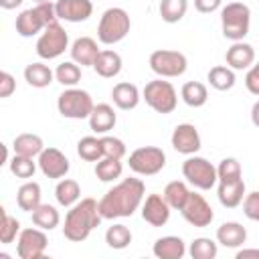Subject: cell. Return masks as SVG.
<instances>
[{
  "instance_id": "7402d4cb",
  "label": "cell",
  "mask_w": 259,
  "mask_h": 259,
  "mask_svg": "<svg viewBox=\"0 0 259 259\" xmlns=\"http://www.w3.org/2000/svg\"><path fill=\"white\" fill-rule=\"evenodd\" d=\"M152 253L158 259H182L186 255V245H184V241L180 237L166 235V237H160L154 243Z\"/></svg>"
},
{
  "instance_id": "44dd1931",
  "label": "cell",
  "mask_w": 259,
  "mask_h": 259,
  "mask_svg": "<svg viewBox=\"0 0 259 259\" xmlns=\"http://www.w3.org/2000/svg\"><path fill=\"white\" fill-rule=\"evenodd\" d=\"M117 115L109 103H97L89 115V127L95 134H107L109 130L115 127Z\"/></svg>"
},
{
  "instance_id": "7c38bea8",
  "label": "cell",
  "mask_w": 259,
  "mask_h": 259,
  "mask_svg": "<svg viewBox=\"0 0 259 259\" xmlns=\"http://www.w3.org/2000/svg\"><path fill=\"white\" fill-rule=\"evenodd\" d=\"M47 245H49V239L42 229L38 227L22 229L16 239V255L20 259H40L47 251Z\"/></svg>"
},
{
  "instance_id": "f907efd6",
  "label": "cell",
  "mask_w": 259,
  "mask_h": 259,
  "mask_svg": "<svg viewBox=\"0 0 259 259\" xmlns=\"http://www.w3.org/2000/svg\"><path fill=\"white\" fill-rule=\"evenodd\" d=\"M251 121H253V125L259 127V101H255L251 107Z\"/></svg>"
},
{
  "instance_id": "ba28073f",
  "label": "cell",
  "mask_w": 259,
  "mask_h": 259,
  "mask_svg": "<svg viewBox=\"0 0 259 259\" xmlns=\"http://www.w3.org/2000/svg\"><path fill=\"white\" fill-rule=\"evenodd\" d=\"M182 176L198 190H210L219 182L217 166H212L206 158L194 154L182 162Z\"/></svg>"
},
{
  "instance_id": "f1b7e54d",
  "label": "cell",
  "mask_w": 259,
  "mask_h": 259,
  "mask_svg": "<svg viewBox=\"0 0 259 259\" xmlns=\"http://www.w3.org/2000/svg\"><path fill=\"white\" fill-rule=\"evenodd\" d=\"M55 79V73L51 71L49 65L45 63H30L26 65L24 69V81L30 85V87H36V89H42V87H49Z\"/></svg>"
},
{
  "instance_id": "3957f363",
  "label": "cell",
  "mask_w": 259,
  "mask_h": 259,
  "mask_svg": "<svg viewBox=\"0 0 259 259\" xmlns=\"http://www.w3.org/2000/svg\"><path fill=\"white\" fill-rule=\"evenodd\" d=\"M59 20L57 18V10H55V4L49 0V2H40V4H34L32 8L28 10H22L18 16H16V32L24 38L28 36H34L38 32H42L51 22Z\"/></svg>"
},
{
  "instance_id": "c3c4849f",
  "label": "cell",
  "mask_w": 259,
  "mask_h": 259,
  "mask_svg": "<svg viewBox=\"0 0 259 259\" xmlns=\"http://www.w3.org/2000/svg\"><path fill=\"white\" fill-rule=\"evenodd\" d=\"M235 257H237V259H249V257L259 259V249H239Z\"/></svg>"
},
{
  "instance_id": "ffe728a7",
  "label": "cell",
  "mask_w": 259,
  "mask_h": 259,
  "mask_svg": "<svg viewBox=\"0 0 259 259\" xmlns=\"http://www.w3.org/2000/svg\"><path fill=\"white\" fill-rule=\"evenodd\" d=\"M247 241V229L237 221H227L217 229V243L229 249H239Z\"/></svg>"
},
{
  "instance_id": "d590c367",
  "label": "cell",
  "mask_w": 259,
  "mask_h": 259,
  "mask_svg": "<svg viewBox=\"0 0 259 259\" xmlns=\"http://www.w3.org/2000/svg\"><path fill=\"white\" fill-rule=\"evenodd\" d=\"M123 172V164L121 160H115V158H101L99 162H95V176L101 180V182H113L121 176Z\"/></svg>"
},
{
  "instance_id": "8992f818",
  "label": "cell",
  "mask_w": 259,
  "mask_h": 259,
  "mask_svg": "<svg viewBox=\"0 0 259 259\" xmlns=\"http://www.w3.org/2000/svg\"><path fill=\"white\" fill-rule=\"evenodd\" d=\"M142 99L156 111V113H172L178 105V95L176 89L170 81H164V77L148 81L144 91H142Z\"/></svg>"
},
{
  "instance_id": "30bf717a",
  "label": "cell",
  "mask_w": 259,
  "mask_h": 259,
  "mask_svg": "<svg viewBox=\"0 0 259 259\" xmlns=\"http://www.w3.org/2000/svg\"><path fill=\"white\" fill-rule=\"evenodd\" d=\"M127 164L130 170L140 176H154L166 166V154L158 146H142L130 154Z\"/></svg>"
},
{
  "instance_id": "4fadbf2b",
  "label": "cell",
  "mask_w": 259,
  "mask_h": 259,
  "mask_svg": "<svg viewBox=\"0 0 259 259\" xmlns=\"http://www.w3.org/2000/svg\"><path fill=\"white\" fill-rule=\"evenodd\" d=\"M180 212H182V217H184V221H186L188 225L198 227V229L208 227V225L212 223V219H214V212H212L210 204H208L206 198H204L202 194H198V192H190V194H188V198H186L184 206L180 208Z\"/></svg>"
},
{
  "instance_id": "5bb4252c",
  "label": "cell",
  "mask_w": 259,
  "mask_h": 259,
  "mask_svg": "<svg viewBox=\"0 0 259 259\" xmlns=\"http://www.w3.org/2000/svg\"><path fill=\"white\" fill-rule=\"evenodd\" d=\"M38 168L47 178L61 180L67 176L71 164H69V158L59 148H45L38 156Z\"/></svg>"
},
{
  "instance_id": "d4e9b609",
  "label": "cell",
  "mask_w": 259,
  "mask_h": 259,
  "mask_svg": "<svg viewBox=\"0 0 259 259\" xmlns=\"http://www.w3.org/2000/svg\"><path fill=\"white\" fill-rule=\"evenodd\" d=\"M121 65H123V63H121L119 53H115V51H111V49H105V51H101V53L97 55V59H95V63H93V71H95L99 77H103V79H111V77L119 75Z\"/></svg>"
},
{
  "instance_id": "e575fe53",
  "label": "cell",
  "mask_w": 259,
  "mask_h": 259,
  "mask_svg": "<svg viewBox=\"0 0 259 259\" xmlns=\"http://www.w3.org/2000/svg\"><path fill=\"white\" fill-rule=\"evenodd\" d=\"M188 194H190V190H188V186H186L182 180H172V182H168V184L164 186V192H162V196L166 198V202L170 204V208H176V210H180V208L184 206Z\"/></svg>"
},
{
  "instance_id": "277c9868",
  "label": "cell",
  "mask_w": 259,
  "mask_h": 259,
  "mask_svg": "<svg viewBox=\"0 0 259 259\" xmlns=\"http://www.w3.org/2000/svg\"><path fill=\"white\" fill-rule=\"evenodd\" d=\"M221 26L225 38L237 42L249 34L251 26V10L243 2H229L221 8Z\"/></svg>"
},
{
  "instance_id": "ee69618b",
  "label": "cell",
  "mask_w": 259,
  "mask_h": 259,
  "mask_svg": "<svg viewBox=\"0 0 259 259\" xmlns=\"http://www.w3.org/2000/svg\"><path fill=\"white\" fill-rule=\"evenodd\" d=\"M243 212H245L247 219L259 223V190L245 194V198H243Z\"/></svg>"
},
{
  "instance_id": "83f0119b",
  "label": "cell",
  "mask_w": 259,
  "mask_h": 259,
  "mask_svg": "<svg viewBox=\"0 0 259 259\" xmlns=\"http://www.w3.org/2000/svg\"><path fill=\"white\" fill-rule=\"evenodd\" d=\"M79 196H81V186L77 180L73 178H61L55 186V198L61 206L65 208H71L75 202H79Z\"/></svg>"
},
{
  "instance_id": "681fc988",
  "label": "cell",
  "mask_w": 259,
  "mask_h": 259,
  "mask_svg": "<svg viewBox=\"0 0 259 259\" xmlns=\"http://www.w3.org/2000/svg\"><path fill=\"white\" fill-rule=\"evenodd\" d=\"M22 2H24V0H0V6H2L4 10H12V8H18Z\"/></svg>"
},
{
  "instance_id": "4dcf8cb0",
  "label": "cell",
  "mask_w": 259,
  "mask_h": 259,
  "mask_svg": "<svg viewBox=\"0 0 259 259\" xmlns=\"http://www.w3.org/2000/svg\"><path fill=\"white\" fill-rule=\"evenodd\" d=\"M180 97L190 107H202L208 101V89L200 81H186L180 89Z\"/></svg>"
},
{
  "instance_id": "d6986e66",
  "label": "cell",
  "mask_w": 259,
  "mask_h": 259,
  "mask_svg": "<svg viewBox=\"0 0 259 259\" xmlns=\"http://www.w3.org/2000/svg\"><path fill=\"white\" fill-rule=\"evenodd\" d=\"M69 51H71V61H75L81 67H93L97 55L101 53L97 49V40L91 36H79L77 40H73Z\"/></svg>"
},
{
  "instance_id": "ac0fdd59",
  "label": "cell",
  "mask_w": 259,
  "mask_h": 259,
  "mask_svg": "<svg viewBox=\"0 0 259 259\" xmlns=\"http://www.w3.org/2000/svg\"><path fill=\"white\" fill-rule=\"evenodd\" d=\"M225 61H227V65H229L233 71L249 69V67L255 63V49H253L249 42H245V40H237V42H233V45L227 49Z\"/></svg>"
},
{
  "instance_id": "816d5d0a",
  "label": "cell",
  "mask_w": 259,
  "mask_h": 259,
  "mask_svg": "<svg viewBox=\"0 0 259 259\" xmlns=\"http://www.w3.org/2000/svg\"><path fill=\"white\" fill-rule=\"evenodd\" d=\"M34 2H36V4H40V2H49V0H34Z\"/></svg>"
},
{
  "instance_id": "5b68a950",
  "label": "cell",
  "mask_w": 259,
  "mask_h": 259,
  "mask_svg": "<svg viewBox=\"0 0 259 259\" xmlns=\"http://www.w3.org/2000/svg\"><path fill=\"white\" fill-rule=\"evenodd\" d=\"M130 28H132L130 14L123 8L113 6L101 14V20L97 26V38L103 45H115L127 36Z\"/></svg>"
},
{
  "instance_id": "7a4b0ae2",
  "label": "cell",
  "mask_w": 259,
  "mask_h": 259,
  "mask_svg": "<svg viewBox=\"0 0 259 259\" xmlns=\"http://www.w3.org/2000/svg\"><path fill=\"white\" fill-rule=\"evenodd\" d=\"M101 219L103 217L99 212V202L95 198H83L75 202L65 214L63 235L73 243H81L91 235L95 227H99Z\"/></svg>"
},
{
  "instance_id": "8fae6325",
  "label": "cell",
  "mask_w": 259,
  "mask_h": 259,
  "mask_svg": "<svg viewBox=\"0 0 259 259\" xmlns=\"http://www.w3.org/2000/svg\"><path fill=\"white\" fill-rule=\"evenodd\" d=\"M188 67V59L180 51H170V49H158L150 55V69L164 79L180 77Z\"/></svg>"
},
{
  "instance_id": "2e32d148",
  "label": "cell",
  "mask_w": 259,
  "mask_h": 259,
  "mask_svg": "<svg viewBox=\"0 0 259 259\" xmlns=\"http://www.w3.org/2000/svg\"><path fill=\"white\" fill-rule=\"evenodd\" d=\"M170 210L162 194H148L142 202V219L152 227H164L170 221Z\"/></svg>"
},
{
  "instance_id": "cb8c5ba5",
  "label": "cell",
  "mask_w": 259,
  "mask_h": 259,
  "mask_svg": "<svg viewBox=\"0 0 259 259\" xmlns=\"http://www.w3.org/2000/svg\"><path fill=\"white\" fill-rule=\"evenodd\" d=\"M217 196H219V202L225 208H237L239 204H243V198H245V182H243V178L235 180V182H219Z\"/></svg>"
},
{
  "instance_id": "60d3db41",
  "label": "cell",
  "mask_w": 259,
  "mask_h": 259,
  "mask_svg": "<svg viewBox=\"0 0 259 259\" xmlns=\"http://www.w3.org/2000/svg\"><path fill=\"white\" fill-rule=\"evenodd\" d=\"M217 176H219V182H235V180H241L243 170H241L239 160L237 158H225V160H221V164L217 166Z\"/></svg>"
},
{
  "instance_id": "f6af8a7d",
  "label": "cell",
  "mask_w": 259,
  "mask_h": 259,
  "mask_svg": "<svg viewBox=\"0 0 259 259\" xmlns=\"http://www.w3.org/2000/svg\"><path fill=\"white\" fill-rule=\"evenodd\" d=\"M245 87L251 95H257L259 97V63L251 65L247 69V75H245Z\"/></svg>"
},
{
  "instance_id": "7bdbcfd3",
  "label": "cell",
  "mask_w": 259,
  "mask_h": 259,
  "mask_svg": "<svg viewBox=\"0 0 259 259\" xmlns=\"http://www.w3.org/2000/svg\"><path fill=\"white\" fill-rule=\"evenodd\" d=\"M101 148H103V156L105 158H115V160H121L125 156V144L115 138V136H103L101 138Z\"/></svg>"
},
{
  "instance_id": "6da1fadb",
  "label": "cell",
  "mask_w": 259,
  "mask_h": 259,
  "mask_svg": "<svg viewBox=\"0 0 259 259\" xmlns=\"http://www.w3.org/2000/svg\"><path fill=\"white\" fill-rule=\"evenodd\" d=\"M144 196H146V184L140 178H123L101 196L99 212L103 219L132 217L142 206Z\"/></svg>"
},
{
  "instance_id": "b9f144b4",
  "label": "cell",
  "mask_w": 259,
  "mask_h": 259,
  "mask_svg": "<svg viewBox=\"0 0 259 259\" xmlns=\"http://www.w3.org/2000/svg\"><path fill=\"white\" fill-rule=\"evenodd\" d=\"M20 231H22L20 223L2 208V225H0V241H2V245H10L12 241H16Z\"/></svg>"
},
{
  "instance_id": "484cf974",
  "label": "cell",
  "mask_w": 259,
  "mask_h": 259,
  "mask_svg": "<svg viewBox=\"0 0 259 259\" xmlns=\"http://www.w3.org/2000/svg\"><path fill=\"white\" fill-rule=\"evenodd\" d=\"M12 148H14V154L28 156V158H38L40 152L45 150V142L38 134H20V136L14 138Z\"/></svg>"
},
{
  "instance_id": "f35d334b",
  "label": "cell",
  "mask_w": 259,
  "mask_h": 259,
  "mask_svg": "<svg viewBox=\"0 0 259 259\" xmlns=\"http://www.w3.org/2000/svg\"><path fill=\"white\" fill-rule=\"evenodd\" d=\"M8 166H10V172L16 176V178H32L34 172H36V162L34 158H28V156H20V154H14L10 160H8Z\"/></svg>"
},
{
  "instance_id": "8d00e7d4",
  "label": "cell",
  "mask_w": 259,
  "mask_h": 259,
  "mask_svg": "<svg viewBox=\"0 0 259 259\" xmlns=\"http://www.w3.org/2000/svg\"><path fill=\"white\" fill-rule=\"evenodd\" d=\"M105 243H107V247L121 251L132 243V231L125 225L115 223L105 231Z\"/></svg>"
},
{
  "instance_id": "7dc6e473",
  "label": "cell",
  "mask_w": 259,
  "mask_h": 259,
  "mask_svg": "<svg viewBox=\"0 0 259 259\" xmlns=\"http://www.w3.org/2000/svg\"><path fill=\"white\" fill-rule=\"evenodd\" d=\"M223 4V0H194V8L202 14H210L214 10H219Z\"/></svg>"
},
{
  "instance_id": "74e56055",
  "label": "cell",
  "mask_w": 259,
  "mask_h": 259,
  "mask_svg": "<svg viewBox=\"0 0 259 259\" xmlns=\"http://www.w3.org/2000/svg\"><path fill=\"white\" fill-rule=\"evenodd\" d=\"M55 79L63 85V87H75L81 81V67L75 61H65L61 65H57L55 69Z\"/></svg>"
},
{
  "instance_id": "9a60e30c",
  "label": "cell",
  "mask_w": 259,
  "mask_h": 259,
  "mask_svg": "<svg viewBox=\"0 0 259 259\" xmlns=\"http://www.w3.org/2000/svg\"><path fill=\"white\" fill-rule=\"evenodd\" d=\"M170 142H172V148L184 156H192L200 150V134L192 123H178L172 132Z\"/></svg>"
},
{
  "instance_id": "4316f807",
  "label": "cell",
  "mask_w": 259,
  "mask_h": 259,
  "mask_svg": "<svg viewBox=\"0 0 259 259\" xmlns=\"http://www.w3.org/2000/svg\"><path fill=\"white\" fill-rule=\"evenodd\" d=\"M40 196H42L40 194V184L34 182V180H28V182H24L18 188V192H16V204H18L20 210L32 212L40 204Z\"/></svg>"
},
{
  "instance_id": "ab89813d",
  "label": "cell",
  "mask_w": 259,
  "mask_h": 259,
  "mask_svg": "<svg viewBox=\"0 0 259 259\" xmlns=\"http://www.w3.org/2000/svg\"><path fill=\"white\" fill-rule=\"evenodd\" d=\"M190 257L192 259H214L217 253H219V247L212 239L208 237H198L190 243V249H188Z\"/></svg>"
},
{
  "instance_id": "603a6c76",
  "label": "cell",
  "mask_w": 259,
  "mask_h": 259,
  "mask_svg": "<svg viewBox=\"0 0 259 259\" xmlns=\"http://www.w3.org/2000/svg\"><path fill=\"white\" fill-rule=\"evenodd\" d=\"M111 99L115 103V107L127 111V109H134L138 107L142 95H140V89L134 85V83H127V81H121L117 85H113L111 89Z\"/></svg>"
},
{
  "instance_id": "52a82bcc",
  "label": "cell",
  "mask_w": 259,
  "mask_h": 259,
  "mask_svg": "<svg viewBox=\"0 0 259 259\" xmlns=\"http://www.w3.org/2000/svg\"><path fill=\"white\" fill-rule=\"evenodd\" d=\"M93 107H95V103H93L91 95L79 87L65 89L57 99L59 113L63 117H69V119H89Z\"/></svg>"
},
{
  "instance_id": "9c48e42d",
  "label": "cell",
  "mask_w": 259,
  "mask_h": 259,
  "mask_svg": "<svg viewBox=\"0 0 259 259\" xmlns=\"http://www.w3.org/2000/svg\"><path fill=\"white\" fill-rule=\"evenodd\" d=\"M67 49H69V34L61 26L59 20L51 22L40 32V36L36 40V55L40 59H45V61H53V59L61 57Z\"/></svg>"
},
{
  "instance_id": "d6a6232c",
  "label": "cell",
  "mask_w": 259,
  "mask_h": 259,
  "mask_svg": "<svg viewBox=\"0 0 259 259\" xmlns=\"http://www.w3.org/2000/svg\"><path fill=\"white\" fill-rule=\"evenodd\" d=\"M160 16L164 22L168 24H176L184 18L186 10H188V0H160Z\"/></svg>"
},
{
  "instance_id": "1f68e13d",
  "label": "cell",
  "mask_w": 259,
  "mask_h": 259,
  "mask_svg": "<svg viewBox=\"0 0 259 259\" xmlns=\"http://www.w3.org/2000/svg\"><path fill=\"white\" fill-rule=\"evenodd\" d=\"M206 79H208V83H210V87L212 89H217V91H229V89H233V85H235V71L227 65H217V67H212L210 71H208V75H206Z\"/></svg>"
},
{
  "instance_id": "836d02e7",
  "label": "cell",
  "mask_w": 259,
  "mask_h": 259,
  "mask_svg": "<svg viewBox=\"0 0 259 259\" xmlns=\"http://www.w3.org/2000/svg\"><path fill=\"white\" fill-rule=\"evenodd\" d=\"M77 154L85 162H99L103 158V148H101V138L95 136H85L77 142Z\"/></svg>"
},
{
  "instance_id": "f546056e",
  "label": "cell",
  "mask_w": 259,
  "mask_h": 259,
  "mask_svg": "<svg viewBox=\"0 0 259 259\" xmlns=\"http://www.w3.org/2000/svg\"><path fill=\"white\" fill-rule=\"evenodd\" d=\"M30 217H32V225L38 227V229H42V231H53L61 223V214H59V210L53 204H42L40 202L30 212Z\"/></svg>"
},
{
  "instance_id": "bcb514c9",
  "label": "cell",
  "mask_w": 259,
  "mask_h": 259,
  "mask_svg": "<svg viewBox=\"0 0 259 259\" xmlns=\"http://www.w3.org/2000/svg\"><path fill=\"white\" fill-rule=\"evenodd\" d=\"M14 89H16L14 77H12L8 71H2V73H0V97H2V99L10 97V95L14 93Z\"/></svg>"
},
{
  "instance_id": "e0dca14e",
  "label": "cell",
  "mask_w": 259,
  "mask_h": 259,
  "mask_svg": "<svg viewBox=\"0 0 259 259\" xmlns=\"http://www.w3.org/2000/svg\"><path fill=\"white\" fill-rule=\"evenodd\" d=\"M57 18L65 22H85L93 14L91 0H57L55 2Z\"/></svg>"
}]
</instances>
